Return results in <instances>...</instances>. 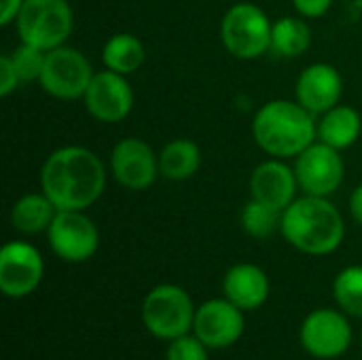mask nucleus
Returning a JSON list of instances; mask_svg holds the SVG:
<instances>
[{"instance_id": "f257e3e1", "label": "nucleus", "mask_w": 362, "mask_h": 360, "mask_svg": "<svg viewBox=\"0 0 362 360\" xmlns=\"http://www.w3.org/2000/svg\"><path fill=\"white\" fill-rule=\"evenodd\" d=\"M104 161L85 146H62L40 168V191L57 210H87L106 189Z\"/></svg>"}, {"instance_id": "f03ea898", "label": "nucleus", "mask_w": 362, "mask_h": 360, "mask_svg": "<svg viewBox=\"0 0 362 360\" xmlns=\"http://www.w3.org/2000/svg\"><path fill=\"white\" fill-rule=\"evenodd\" d=\"M280 233L295 250L310 257H327L341 246L346 223L329 197L303 195L282 212Z\"/></svg>"}, {"instance_id": "7ed1b4c3", "label": "nucleus", "mask_w": 362, "mask_h": 360, "mask_svg": "<svg viewBox=\"0 0 362 360\" xmlns=\"http://www.w3.org/2000/svg\"><path fill=\"white\" fill-rule=\"evenodd\" d=\"M318 121L297 100H269L252 119V138L261 151L278 159H295L318 140Z\"/></svg>"}, {"instance_id": "20e7f679", "label": "nucleus", "mask_w": 362, "mask_h": 360, "mask_svg": "<svg viewBox=\"0 0 362 360\" xmlns=\"http://www.w3.org/2000/svg\"><path fill=\"white\" fill-rule=\"evenodd\" d=\"M15 28L21 42L51 51L68 42L74 30V11L68 0H25Z\"/></svg>"}, {"instance_id": "39448f33", "label": "nucleus", "mask_w": 362, "mask_h": 360, "mask_svg": "<svg viewBox=\"0 0 362 360\" xmlns=\"http://www.w3.org/2000/svg\"><path fill=\"white\" fill-rule=\"evenodd\" d=\"M197 308L191 295L178 284H159L142 301V323L146 331L163 342H172L193 331Z\"/></svg>"}, {"instance_id": "423d86ee", "label": "nucleus", "mask_w": 362, "mask_h": 360, "mask_svg": "<svg viewBox=\"0 0 362 360\" xmlns=\"http://www.w3.org/2000/svg\"><path fill=\"white\" fill-rule=\"evenodd\" d=\"M274 21L255 2H238L221 19V40L238 59H257L272 51Z\"/></svg>"}, {"instance_id": "0eeeda50", "label": "nucleus", "mask_w": 362, "mask_h": 360, "mask_svg": "<svg viewBox=\"0 0 362 360\" xmlns=\"http://www.w3.org/2000/svg\"><path fill=\"white\" fill-rule=\"evenodd\" d=\"M91 62L74 47L62 45L47 51L45 68L38 79L45 93L57 100H78L93 79Z\"/></svg>"}, {"instance_id": "6e6552de", "label": "nucleus", "mask_w": 362, "mask_h": 360, "mask_svg": "<svg viewBox=\"0 0 362 360\" xmlns=\"http://www.w3.org/2000/svg\"><path fill=\"white\" fill-rule=\"evenodd\" d=\"M354 333L348 314L333 308H318L310 312L301 325L299 342L303 350L320 360L344 356L352 346Z\"/></svg>"}, {"instance_id": "1a4fd4ad", "label": "nucleus", "mask_w": 362, "mask_h": 360, "mask_svg": "<svg viewBox=\"0 0 362 360\" xmlns=\"http://www.w3.org/2000/svg\"><path fill=\"white\" fill-rule=\"evenodd\" d=\"M47 242L57 259L66 263H85L100 248V231L85 210H57Z\"/></svg>"}, {"instance_id": "9d476101", "label": "nucleus", "mask_w": 362, "mask_h": 360, "mask_svg": "<svg viewBox=\"0 0 362 360\" xmlns=\"http://www.w3.org/2000/svg\"><path fill=\"white\" fill-rule=\"evenodd\" d=\"M295 174L303 195L331 197L346 176V163L341 151L316 140L301 155L295 157Z\"/></svg>"}, {"instance_id": "9b49d317", "label": "nucleus", "mask_w": 362, "mask_h": 360, "mask_svg": "<svg viewBox=\"0 0 362 360\" xmlns=\"http://www.w3.org/2000/svg\"><path fill=\"white\" fill-rule=\"evenodd\" d=\"M45 276V261L30 242L13 240L0 250V291L11 299L32 295Z\"/></svg>"}, {"instance_id": "f8f14e48", "label": "nucleus", "mask_w": 362, "mask_h": 360, "mask_svg": "<svg viewBox=\"0 0 362 360\" xmlns=\"http://www.w3.org/2000/svg\"><path fill=\"white\" fill-rule=\"evenodd\" d=\"M110 174L129 191H146L161 176L159 153L142 138H123L110 151Z\"/></svg>"}, {"instance_id": "ddd939ff", "label": "nucleus", "mask_w": 362, "mask_h": 360, "mask_svg": "<svg viewBox=\"0 0 362 360\" xmlns=\"http://www.w3.org/2000/svg\"><path fill=\"white\" fill-rule=\"evenodd\" d=\"M83 102L95 121L119 123L127 119L134 108V89L127 76L106 68L93 74Z\"/></svg>"}, {"instance_id": "4468645a", "label": "nucleus", "mask_w": 362, "mask_h": 360, "mask_svg": "<svg viewBox=\"0 0 362 360\" xmlns=\"http://www.w3.org/2000/svg\"><path fill=\"white\" fill-rule=\"evenodd\" d=\"M246 320L244 312L233 306L227 297L225 299H208L195 312L193 333L210 348V350H225L240 342L244 335Z\"/></svg>"}, {"instance_id": "2eb2a0df", "label": "nucleus", "mask_w": 362, "mask_h": 360, "mask_svg": "<svg viewBox=\"0 0 362 360\" xmlns=\"http://www.w3.org/2000/svg\"><path fill=\"white\" fill-rule=\"evenodd\" d=\"M341 95H344L341 72L327 62L310 64L299 74L295 85V100L316 117L337 106Z\"/></svg>"}, {"instance_id": "dca6fc26", "label": "nucleus", "mask_w": 362, "mask_h": 360, "mask_svg": "<svg viewBox=\"0 0 362 360\" xmlns=\"http://www.w3.org/2000/svg\"><path fill=\"white\" fill-rule=\"evenodd\" d=\"M248 189H250V197L284 212L297 199L299 180L295 168L288 166L286 159L272 157L252 170Z\"/></svg>"}, {"instance_id": "f3484780", "label": "nucleus", "mask_w": 362, "mask_h": 360, "mask_svg": "<svg viewBox=\"0 0 362 360\" xmlns=\"http://www.w3.org/2000/svg\"><path fill=\"white\" fill-rule=\"evenodd\" d=\"M225 297L242 312L259 310L272 295V282L265 269L255 263H238L227 269L223 278Z\"/></svg>"}, {"instance_id": "a211bd4d", "label": "nucleus", "mask_w": 362, "mask_h": 360, "mask_svg": "<svg viewBox=\"0 0 362 360\" xmlns=\"http://www.w3.org/2000/svg\"><path fill=\"white\" fill-rule=\"evenodd\" d=\"M316 132H318L320 142H325L337 151H346L352 144H356V140L361 138V112L348 104H337L331 110H327L325 115H320Z\"/></svg>"}, {"instance_id": "6ab92c4d", "label": "nucleus", "mask_w": 362, "mask_h": 360, "mask_svg": "<svg viewBox=\"0 0 362 360\" xmlns=\"http://www.w3.org/2000/svg\"><path fill=\"white\" fill-rule=\"evenodd\" d=\"M55 214H57V208L42 191L25 193L11 208V225L15 231L23 236L47 233Z\"/></svg>"}, {"instance_id": "aec40b11", "label": "nucleus", "mask_w": 362, "mask_h": 360, "mask_svg": "<svg viewBox=\"0 0 362 360\" xmlns=\"http://www.w3.org/2000/svg\"><path fill=\"white\" fill-rule=\"evenodd\" d=\"M202 168V149L191 138L170 140L159 151V174L168 180H189Z\"/></svg>"}, {"instance_id": "412c9836", "label": "nucleus", "mask_w": 362, "mask_h": 360, "mask_svg": "<svg viewBox=\"0 0 362 360\" xmlns=\"http://www.w3.org/2000/svg\"><path fill=\"white\" fill-rule=\"evenodd\" d=\"M146 59V49L144 42L129 32H119L112 34L104 47H102V62L104 68L119 72L123 76H129L134 72H138L142 68Z\"/></svg>"}, {"instance_id": "4be33fe9", "label": "nucleus", "mask_w": 362, "mask_h": 360, "mask_svg": "<svg viewBox=\"0 0 362 360\" xmlns=\"http://www.w3.org/2000/svg\"><path fill=\"white\" fill-rule=\"evenodd\" d=\"M312 45V30L305 17L286 15L274 21L272 28V53L278 57L295 59L303 55Z\"/></svg>"}, {"instance_id": "5701e85b", "label": "nucleus", "mask_w": 362, "mask_h": 360, "mask_svg": "<svg viewBox=\"0 0 362 360\" xmlns=\"http://www.w3.org/2000/svg\"><path fill=\"white\" fill-rule=\"evenodd\" d=\"M240 221H242V227L244 231L255 238V240H267L272 238L274 233H280V227H282V212L250 197L244 208H242V214H240Z\"/></svg>"}, {"instance_id": "b1692460", "label": "nucleus", "mask_w": 362, "mask_h": 360, "mask_svg": "<svg viewBox=\"0 0 362 360\" xmlns=\"http://www.w3.org/2000/svg\"><path fill=\"white\" fill-rule=\"evenodd\" d=\"M333 299L348 316L362 318V265L341 269L333 282Z\"/></svg>"}, {"instance_id": "393cba45", "label": "nucleus", "mask_w": 362, "mask_h": 360, "mask_svg": "<svg viewBox=\"0 0 362 360\" xmlns=\"http://www.w3.org/2000/svg\"><path fill=\"white\" fill-rule=\"evenodd\" d=\"M8 57L19 74L21 83H30V81H38L45 68V59H47V51L32 47L28 42H21L19 47H15L13 51H8Z\"/></svg>"}, {"instance_id": "a878e982", "label": "nucleus", "mask_w": 362, "mask_h": 360, "mask_svg": "<svg viewBox=\"0 0 362 360\" xmlns=\"http://www.w3.org/2000/svg\"><path fill=\"white\" fill-rule=\"evenodd\" d=\"M168 352L165 360H208V346L193 333V335H182L172 342H168Z\"/></svg>"}, {"instance_id": "bb28decb", "label": "nucleus", "mask_w": 362, "mask_h": 360, "mask_svg": "<svg viewBox=\"0 0 362 360\" xmlns=\"http://www.w3.org/2000/svg\"><path fill=\"white\" fill-rule=\"evenodd\" d=\"M19 85H21V81H19V74L8 57V53H2L0 55V95L8 98L13 91H17Z\"/></svg>"}, {"instance_id": "cd10ccee", "label": "nucleus", "mask_w": 362, "mask_h": 360, "mask_svg": "<svg viewBox=\"0 0 362 360\" xmlns=\"http://www.w3.org/2000/svg\"><path fill=\"white\" fill-rule=\"evenodd\" d=\"M297 13L305 19H318L327 15L333 6V0H293Z\"/></svg>"}, {"instance_id": "c85d7f7f", "label": "nucleus", "mask_w": 362, "mask_h": 360, "mask_svg": "<svg viewBox=\"0 0 362 360\" xmlns=\"http://www.w3.org/2000/svg\"><path fill=\"white\" fill-rule=\"evenodd\" d=\"M25 0H0V25L15 23Z\"/></svg>"}, {"instance_id": "c756f323", "label": "nucleus", "mask_w": 362, "mask_h": 360, "mask_svg": "<svg viewBox=\"0 0 362 360\" xmlns=\"http://www.w3.org/2000/svg\"><path fill=\"white\" fill-rule=\"evenodd\" d=\"M350 214H352V219L362 227V182L352 191V195H350Z\"/></svg>"}, {"instance_id": "7c9ffc66", "label": "nucleus", "mask_w": 362, "mask_h": 360, "mask_svg": "<svg viewBox=\"0 0 362 360\" xmlns=\"http://www.w3.org/2000/svg\"><path fill=\"white\" fill-rule=\"evenodd\" d=\"M361 346H362V333H361Z\"/></svg>"}]
</instances>
